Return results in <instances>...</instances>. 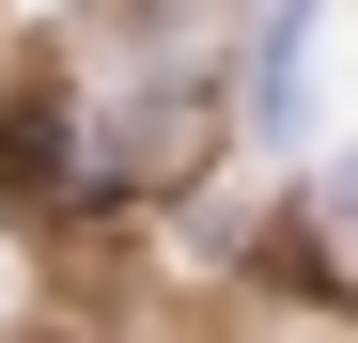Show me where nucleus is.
I'll list each match as a JSON object with an SVG mask.
<instances>
[{
    "mask_svg": "<svg viewBox=\"0 0 358 343\" xmlns=\"http://www.w3.org/2000/svg\"><path fill=\"white\" fill-rule=\"evenodd\" d=\"M47 188H78V109L63 94H16L0 109V203H47Z\"/></svg>",
    "mask_w": 358,
    "mask_h": 343,
    "instance_id": "nucleus-1",
    "label": "nucleus"
},
{
    "mask_svg": "<svg viewBox=\"0 0 358 343\" xmlns=\"http://www.w3.org/2000/svg\"><path fill=\"white\" fill-rule=\"evenodd\" d=\"M327 203H343V218H358V172H343V188H327Z\"/></svg>",
    "mask_w": 358,
    "mask_h": 343,
    "instance_id": "nucleus-2",
    "label": "nucleus"
}]
</instances>
